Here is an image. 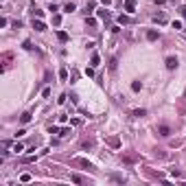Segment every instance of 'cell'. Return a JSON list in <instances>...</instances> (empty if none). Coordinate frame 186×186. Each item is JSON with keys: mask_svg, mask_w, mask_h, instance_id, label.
Returning <instances> with one entry per match:
<instances>
[{"mask_svg": "<svg viewBox=\"0 0 186 186\" xmlns=\"http://www.w3.org/2000/svg\"><path fill=\"white\" fill-rule=\"evenodd\" d=\"M33 29H35V31H39V33H42V31H46V24L42 22V18L33 20Z\"/></svg>", "mask_w": 186, "mask_h": 186, "instance_id": "cell-1", "label": "cell"}, {"mask_svg": "<svg viewBox=\"0 0 186 186\" xmlns=\"http://www.w3.org/2000/svg\"><path fill=\"white\" fill-rule=\"evenodd\" d=\"M125 11H127V13H134V11H136V0H125Z\"/></svg>", "mask_w": 186, "mask_h": 186, "instance_id": "cell-2", "label": "cell"}, {"mask_svg": "<svg viewBox=\"0 0 186 186\" xmlns=\"http://www.w3.org/2000/svg\"><path fill=\"white\" fill-rule=\"evenodd\" d=\"M167 68H169V70L177 68V57H169V59H167Z\"/></svg>", "mask_w": 186, "mask_h": 186, "instance_id": "cell-3", "label": "cell"}, {"mask_svg": "<svg viewBox=\"0 0 186 186\" xmlns=\"http://www.w3.org/2000/svg\"><path fill=\"white\" fill-rule=\"evenodd\" d=\"M158 134H160V136H169V134H171V129H169L167 125H160V129H158Z\"/></svg>", "mask_w": 186, "mask_h": 186, "instance_id": "cell-4", "label": "cell"}, {"mask_svg": "<svg viewBox=\"0 0 186 186\" xmlns=\"http://www.w3.org/2000/svg\"><path fill=\"white\" fill-rule=\"evenodd\" d=\"M123 160H125V162H138V156H134V153H127V156H123Z\"/></svg>", "mask_w": 186, "mask_h": 186, "instance_id": "cell-5", "label": "cell"}, {"mask_svg": "<svg viewBox=\"0 0 186 186\" xmlns=\"http://www.w3.org/2000/svg\"><path fill=\"white\" fill-rule=\"evenodd\" d=\"M57 37H59V42H68V33L66 31H57Z\"/></svg>", "mask_w": 186, "mask_h": 186, "instance_id": "cell-6", "label": "cell"}, {"mask_svg": "<svg viewBox=\"0 0 186 186\" xmlns=\"http://www.w3.org/2000/svg\"><path fill=\"white\" fill-rule=\"evenodd\" d=\"M11 151H13V153H22V151H24V147H22L20 142H15L13 147H11Z\"/></svg>", "mask_w": 186, "mask_h": 186, "instance_id": "cell-7", "label": "cell"}, {"mask_svg": "<svg viewBox=\"0 0 186 186\" xmlns=\"http://www.w3.org/2000/svg\"><path fill=\"white\" fill-rule=\"evenodd\" d=\"M70 180H72L74 184H81V182H83V177L79 175V173H72V175H70Z\"/></svg>", "mask_w": 186, "mask_h": 186, "instance_id": "cell-8", "label": "cell"}, {"mask_svg": "<svg viewBox=\"0 0 186 186\" xmlns=\"http://www.w3.org/2000/svg\"><path fill=\"white\" fill-rule=\"evenodd\" d=\"M96 13H99V18H101V20H110V13H107V11H105V9L96 11Z\"/></svg>", "mask_w": 186, "mask_h": 186, "instance_id": "cell-9", "label": "cell"}, {"mask_svg": "<svg viewBox=\"0 0 186 186\" xmlns=\"http://www.w3.org/2000/svg\"><path fill=\"white\" fill-rule=\"evenodd\" d=\"M29 121H31V112H24L20 116V123H29Z\"/></svg>", "mask_w": 186, "mask_h": 186, "instance_id": "cell-10", "label": "cell"}, {"mask_svg": "<svg viewBox=\"0 0 186 186\" xmlns=\"http://www.w3.org/2000/svg\"><path fill=\"white\" fill-rule=\"evenodd\" d=\"M118 22H121V24H129V22H132V18H129V15H121V18H118Z\"/></svg>", "mask_w": 186, "mask_h": 186, "instance_id": "cell-11", "label": "cell"}, {"mask_svg": "<svg viewBox=\"0 0 186 186\" xmlns=\"http://www.w3.org/2000/svg\"><path fill=\"white\" fill-rule=\"evenodd\" d=\"M99 64H101V57H99V55H92V68H96Z\"/></svg>", "mask_w": 186, "mask_h": 186, "instance_id": "cell-12", "label": "cell"}, {"mask_svg": "<svg viewBox=\"0 0 186 186\" xmlns=\"http://www.w3.org/2000/svg\"><path fill=\"white\" fill-rule=\"evenodd\" d=\"M70 134H72V132H70V129H68V127H64V129H59V136H61V138H66V136H70Z\"/></svg>", "mask_w": 186, "mask_h": 186, "instance_id": "cell-13", "label": "cell"}, {"mask_svg": "<svg viewBox=\"0 0 186 186\" xmlns=\"http://www.w3.org/2000/svg\"><path fill=\"white\" fill-rule=\"evenodd\" d=\"M147 39H151V42H153V39H158V31H149V33H147Z\"/></svg>", "mask_w": 186, "mask_h": 186, "instance_id": "cell-14", "label": "cell"}, {"mask_svg": "<svg viewBox=\"0 0 186 186\" xmlns=\"http://www.w3.org/2000/svg\"><path fill=\"white\" fill-rule=\"evenodd\" d=\"M94 7H96V2H88V5H85V13H90V11H94Z\"/></svg>", "mask_w": 186, "mask_h": 186, "instance_id": "cell-15", "label": "cell"}, {"mask_svg": "<svg viewBox=\"0 0 186 186\" xmlns=\"http://www.w3.org/2000/svg\"><path fill=\"white\" fill-rule=\"evenodd\" d=\"M140 88H142V83H140V81H134V83H132V90H134V92H138Z\"/></svg>", "mask_w": 186, "mask_h": 186, "instance_id": "cell-16", "label": "cell"}, {"mask_svg": "<svg viewBox=\"0 0 186 186\" xmlns=\"http://www.w3.org/2000/svg\"><path fill=\"white\" fill-rule=\"evenodd\" d=\"M64 11H68V13H70V11H74V2H68V5L64 7Z\"/></svg>", "mask_w": 186, "mask_h": 186, "instance_id": "cell-17", "label": "cell"}, {"mask_svg": "<svg viewBox=\"0 0 186 186\" xmlns=\"http://www.w3.org/2000/svg\"><path fill=\"white\" fill-rule=\"evenodd\" d=\"M153 20H156V22H160V24H162V22H167V18H164V15H153Z\"/></svg>", "mask_w": 186, "mask_h": 186, "instance_id": "cell-18", "label": "cell"}, {"mask_svg": "<svg viewBox=\"0 0 186 186\" xmlns=\"http://www.w3.org/2000/svg\"><path fill=\"white\" fill-rule=\"evenodd\" d=\"M59 79H61V81H66V79H68V72H66V70H59Z\"/></svg>", "mask_w": 186, "mask_h": 186, "instance_id": "cell-19", "label": "cell"}, {"mask_svg": "<svg viewBox=\"0 0 186 186\" xmlns=\"http://www.w3.org/2000/svg\"><path fill=\"white\" fill-rule=\"evenodd\" d=\"M33 15H35V18H44V11H42V9H35Z\"/></svg>", "mask_w": 186, "mask_h": 186, "instance_id": "cell-20", "label": "cell"}, {"mask_svg": "<svg viewBox=\"0 0 186 186\" xmlns=\"http://www.w3.org/2000/svg\"><path fill=\"white\" fill-rule=\"evenodd\" d=\"M107 142H110V145H112V147H118V145H121V142H118V138H110Z\"/></svg>", "mask_w": 186, "mask_h": 186, "instance_id": "cell-21", "label": "cell"}, {"mask_svg": "<svg viewBox=\"0 0 186 186\" xmlns=\"http://www.w3.org/2000/svg\"><path fill=\"white\" fill-rule=\"evenodd\" d=\"M20 180H22V182H31V175H29V173H22V175H20Z\"/></svg>", "mask_w": 186, "mask_h": 186, "instance_id": "cell-22", "label": "cell"}, {"mask_svg": "<svg viewBox=\"0 0 186 186\" xmlns=\"http://www.w3.org/2000/svg\"><path fill=\"white\" fill-rule=\"evenodd\" d=\"M53 24H57V26L61 24V15H55V18H53Z\"/></svg>", "mask_w": 186, "mask_h": 186, "instance_id": "cell-23", "label": "cell"}, {"mask_svg": "<svg viewBox=\"0 0 186 186\" xmlns=\"http://www.w3.org/2000/svg\"><path fill=\"white\" fill-rule=\"evenodd\" d=\"M145 114H147L145 110H136V112H134V116H145Z\"/></svg>", "mask_w": 186, "mask_h": 186, "instance_id": "cell-24", "label": "cell"}, {"mask_svg": "<svg viewBox=\"0 0 186 186\" xmlns=\"http://www.w3.org/2000/svg\"><path fill=\"white\" fill-rule=\"evenodd\" d=\"M57 103H59V105H64V103H66V94H61V96L57 99Z\"/></svg>", "mask_w": 186, "mask_h": 186, "instance_id": "cell-25", "label": "cell"}, {"mask_svg": "<svg viewBox=\"0 0 186 186\" xmlns=\"http://www.w3.org/2000/svg\"><path fill=\"white\" fill-rule=\"evenodd\" d=\"M182 13H184V18H186V7H182Z\"/></svg>", "mask_w": 186, "mask_h": 186, "instance_id": "cell-26", "label": "cell"}]
</instances>
